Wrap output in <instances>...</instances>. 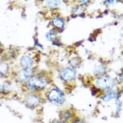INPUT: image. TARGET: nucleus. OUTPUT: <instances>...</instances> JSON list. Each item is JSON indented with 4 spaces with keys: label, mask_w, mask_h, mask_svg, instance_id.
Returning a JSON list of instances; mask_svg holds the SVG:
<instances>
[{
    "label": "nucleus",
    "mask_w": 123,
    "mask_h": 123,
    "mask_svg": "<svg viewBox=\"0 0 123 123\" xmlns=\"http://www.w3.org/2000/svg\"><path fill=\"white\" fill-rule=\"evenodd\" d=\"M45 85L46 83L44 81L37 78H31L28 83V87L33 90L43 88Z\"/></svg>",
    "instance_id": "nucleus-1"
},
{
    "label": "nucleus",
    "mask_w": 123,
    "mask_h": 123,
    "mask_svg": "<svg viewBox=\"0 0 123 123\" xmlns=\"http://www.w3.org/2000/svg\"><path fill=\"white\" fill-rule=\"evenodd\" d=\"M49 99L52 102L60 103H62L64 100L63 94L57 89H53L49 93Z\"/></svg>",
    "instance_id": "nucleus-2"
},
{
    "label": "nucleus",
    "mask_w": 123,
    "mask_h": 123,
    "mask_svg": "<svg viewBox=\"0 0 123 123\" xmlns=\"http://www.w3.org/2000/svg\"><path fill=\"white\" fill-rule=\"evenodd\" d=\"M75 71L72 68H67L64 70L62 72V76L65 80H71L73 79L75 76Z\"/></svg>",
    "instance_id": "nucleus-3"
},
{
    "label": "nucleus",
    "mask_w": 123,
    "mask_h": 123,
    "mask_svg": "<svg viewBox=\"0 0 123 123\" xmlns=\"http://www.w3.org/2000/svg\"><path fill=\"white\" fill-rule=\"evenodd\" d=\"M20 64L25 70H28L32 65V61L29 56H24L20 60Z\"/></svg>",
    "instance_id": "nucleus-4"
},
{
    "label": "nucleus",
    "mask_w": 123,
    "mask_h": 123,
    "mask_svg": "<svg viewBox=\"0 0 123 123\" xmlns=\"http://www.w3.org/2000/svg\"><path fill=\"white\" fill-rule=\"evenodd\" d=\"M97 84L99 87L106 89L111 88L112 86V83L109 80L106 79H100L98 80L97 81Z\"/></svg>",
    "instance_id": "nucleus-5"
},
{
    "label": "nucleus",
    "mask_w": 123,
    "mask_h": 123,
    "mask_svg": "<svg viewBox=\"0 0 123 123\" xmlns=\"http://www.w3.org/2000/svg\"><path fill=\"white\" fill-rule=\"evenodd\" d=\"M31 74V72L28 70H22L18 74V79L21 81H25L30 77Z\"/></svg>",
    "instance_id": "nucleus-6"
},
{
    "label": "nucleus",
    "mask_w": 123,
    "mask_h": 123,
    "mask_svg": "<svg viewBox=\"0 0 123 123\" xmlns=\"http://www.w3.org/2000/svg\"><path fill=\"white\" fill-rule=\"evenodd\" d=\"M26 101L29 105L30 106H35L37 105L39 102V99L34 96H29L27 97Z\"/></svg>",
    "instance_id": "nucleus-7"
},
{
    "label": "nucleus",
    "mask_w": 123,
    "mask_h": 123,
    "mask_svg": "<svg viewBox=\"0 0 123 123\" xmlns=\"http://www.w3.org/2000/svg\"><path fill=\"white\" fill-rule=\"evenodd\" d=\"M53 23L55 27L58 28H62L64 26V22L62 20L58 18H55L53 20Z\"/></svg>",
    "instance_id": "nucleus-8"
},
{
    "label": "nucleus",
    "mask_w": 123,
    "mask_h": 123,
    "mask_svg": "<svg viewBox=\"0 0 123 123\" xmlns=\"http://www.w3.org/2000/svg\"><path fill=\"white\" fill-rule=\"evenodd\" d=\"M61 2L60 1H47L46 5L49 7L55 8L60 6Z\"/></svg>",
    "instance_id": "nucleus-9"
},
{
    "label": "nucleus",
    "mask_w": 123,
    "mask_h": 123,
    "mask_svg": "<svg viewBox=\"0 0 123 123\" xmlns=\"http://www.w3.org/2000/svg\"><path fill=\"white\" fill-rule=\"evenodd\" d=\"M115 93L113 92H111L106 95L103 98V100L105 101H109V100L115 97Z\"/></svg>",
    "instance_id": "nucleus-10"
},
{
    "label": "nucleus",
    "mask_w": 123,
    "mask_h": 123,
    "mask_svg": "<svg viewBox=\"0 0 123 123\" xmlns=\"http://www.w3.org/2000/svg\"><path fill=\"white\" fill-rule=\"evenodd\" d=\"M56 36L55 33L53 31H50L48 33H47L46 35V37L47 39L49 41H52Z\"/></svg>",
    "instance_id": "nucleus-11"
},
{
    "label": "nucleus",
    "mask_w": 123,
    "mask_h": 123,
    "mask_svg": "<svg viewBox=\"0 0 123 123\" xmlns=\"http://www.w3.org/2000/svg\"><path fill=\"white\" fill-rule=\"evenodd\" d=\"M7 71V66L6 64H2L1 65V72L2 73H6Z\"/></svg>",
    "instance_id": "nucleus-12"
},
{
    "label": "nucleus",
    "mask_w": 123,
    "mask_h": 123,
    "mask_svg": "<svg viewBox=\"0 0 123 123\" xmlns=\"http://www.w3.org/2000/svg\"><path fill=\"white\" fill-rule=\"evenodd\" d=\"M83 123L82 121H76V122H75V123Z\"/></svg>",
    "instance_id": "nucleus-13"
},
{
    "label": "nucleus",
    "mask_w": 123,
    "mask_h": 123,
    "mask_svg": "<svg viewBox=\"0 0 123 123\" xmlns=\"http://www.w3.org/2000/svg\"></svg>",
    "instance_id": "nucleus-14"
}]
</instances>
